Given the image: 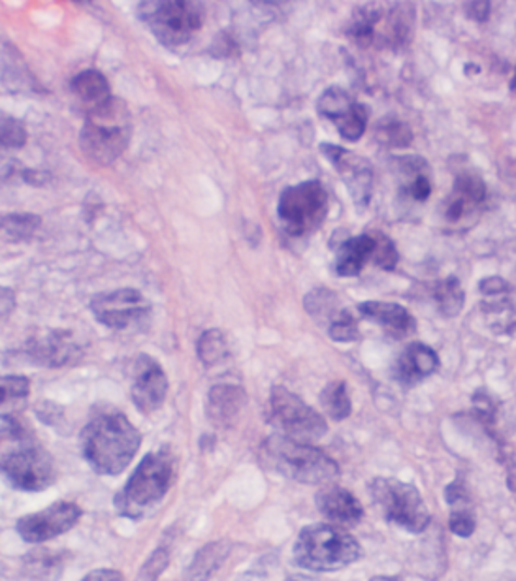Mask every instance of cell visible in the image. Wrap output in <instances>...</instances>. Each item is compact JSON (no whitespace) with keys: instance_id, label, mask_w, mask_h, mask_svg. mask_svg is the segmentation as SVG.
Listing matches in <instances>:
<instances>
[{"instance_id":"28","label":"cell","mask_w":516,"mask_h":581,"mask_svg":"<svg viewBox=\"0 0 516 581\" xmlns=\"http://www.w3.org/2000/svg\"><path fill=\"white\" fill-rule=\"evenodd\" d=\"M304 307L317 323L332 324L340 316V300L328 288H315L310 294L305 295Z\"/></svg>"},{"instance_id":"19","label":"cell","mask_w":516,"mask_h":581,"mask_svg":"<svg viewBox=\"0 0 516 581\" xmlns=\"http://www.w3.org/2000/svg\"><path fill=\"white\" fill-rule=\"evenodd\" d=\"M317 508L333 526H356L364 516L361 501L340 485H328L318 491Z\"/></svg>"},{"instance_id":"43","label":"cell","mask_w":516,"mask_h":581,"mask_svg":"<svg viewBox=\"0 0 516 581\" xmlns=\"http://www.w3.org/2000/svg\"><path fill=\"white\" fill-rule=\"evenodd\" d=\"M372 581H398L397 578H390V576H375Z\"/></svg>"},{"instance_id":"11","label":"cell","mask_w":516,"mask_h":581,"mask_svg":"<svg viewBox=\"0 0 516 581\" xmlns=\"http://www.w3.org/2000/svg\"><path fill=\"white\" fill-rule=\"evenodd\" d=\"M89 307L102 326L117 331L142 326L151 316V303L135 288H121L108 294L95 295Z\"/></svg>"},{"instance_id":"27","label":"cell","mask_w":516,"mask_h":581,"mask_svg":"<svg viewBox=\"0 0 516 581\" xmlns=\"http://www.w3.org/2000/svg\"><path fill=\"white\" fill-rule=\"evenodd\" d=\"M482 313L487 316L488 326L498 336H509L516 329V308L507 300V295L488 298L482 303Z\"/></svg>"},{"instance_id":"18","label":"cell","mask_w":516,"mask_h":581,"mask_svg":"<svg viewBox=\"0 0 516 581\" xmlns=\"http://www.w3.org/2000/svg\"><path fill=\"white\" fill-rule=\"evenodd\" d=\"M248 403V393L241 386L217 384L207 393L205 414L217 429L232 428Z\"/></svg>"},{"instance_id":"38","label":"cell","mask_w":516,"mask_h":581,"mask_svg":"<svg viewBox=\"0 0 516 581\" xmlns=\"http://www.w3.org/2000/svg\"><path fill=\"white\" fill-rule=\"evenodd\" d=\"M168 565V550L166 547H159L155 554L151 555V559L146 563L142 574L138 578V581H155L159 574L163 572L164 568Z\"/></svg>"},{"instance_id":"14","label":"cell","mask_w":516,"mask_h":581,"mask_svg":"<svg viewBox=\"0 0 516 581\" xmlns=\"http://www.w3.org/2000/svg\"><path fill=\"white\" fill-rule=\"evenodd\" d=\"M320 153L325 154L333 169L340 174L341 179L351 192L354 203L358 207H366L374 192V168L366 159L351 153L347 149L338 148L332 143H323Z\"/></svg>"},{"instance_id":"40","label":"cell","mask_w":516,"mask_h":581,"mask_svg":"<svg viewBox=\"0 0 516 581\" xmlns=\"http://www.w3.org/2000/svg\"><path fill=\"white\" fill-rule=\"evenodd\" d=\"M15 311V292L12 288L0 287V324L7 323Z\"/></svg>"},{"instance_id":"6","label":"cell","mask_w":516,"mask_h":581,"mask_svg":"<svg viewBox=\"0 0 516 581\" xmlns=\"http://www.w3.org/2000/svg\"><path fill=\"white\" fill-rule=\"evenodd\" d=\"M292 555L298 567L313 572H332L361 559L362 547L343 527L317 523L302 529Z\"/></svg>"},{"instance_id":"3","label":"cell","mask_w":516,"mask_h":581,"mask_svg":"<svg viewBox=\"0 0 516 581\" xmlns=\"http://www.w3.org/2000/svg\"><path fill=\"white\" fill-rule=\"evenodd\" d=\"M176 480V457L171 450H159L138 463L133 477L114 497L115 510L123 518L143 519L163 503Z\"/></svg>"},{"instance_id":"16","label":"cell","mask_w":516,"mask_h":581,"mask_svg":"<svg viewBox=\"0 0 516 581\" xmlns=\"http://www.w3.org/2000/svg\"><path fill=\"white\" fill-rule=\"evenodd\" d=\"M27 354L35 364L58 369V367H66V365L79 362L84 356V351L74 341L71 331L46 329L27 343Z\"/></svg>"},{"instance_id":"20","label":"cell","mask_w":516,"mask_h":581,"mask_svg":"<svg viewBox=\"0 0 516 581\" xmlns=\"http://www.w3.org/2000/svg\"><path fill=\"white\" fill-rule=\"evenodd\" d=\"M439 357L430 346L423 343H411L394 367V379L400 384L417 386L420 380L428 379L430 375L438 371Z\"/></svg>"},{"instance_id":"34","label":"cell","mask_w":516,"mask_h":581,"mask_svg":"<svg viewBox=\"0 0 516 581\" xmlns=\"http://www.w3.org/2000/svg\"><path fill=\"white\" fill-rule=\"evenodd\" d=\"M377 138L385 141V143H389V148H407L411 140H413V134L400 121L389 119L385 121V123H379Z\"/></svg>"},{"instance_id":"41","label":"cell","mask_w":516,"mask_h":581,"mask_svg":"<svg viewBox=\"0 0 516 581\" xmlns=\"http://www.w3.org/2000/svg\"><path fill=\"white\" fill-rule=\"evenodd\" d=\"M467 15L475 22L484 23L490 15V2H467Z\"/></svg>"},{"instance_id":"1","label":"cell","mask_w":516,"mask_h":581,"mask_svg":"<svg viewBox=\"0 0 516 581\" xmlns=\"http://www.w3.org/2000/svg\"><path fill=\"white\" fill-rule=\"evenodd\" d=\"M81 454L97 475L117 477L135 459L142 434L125 414H95L79 434Z\"/></svg>"},{"instance_id":"9","label":"cell","mask_w":516,"mask_h":581,"mask_svg":"<svg viewBox=\"0 0 516 581\" xmlns=\"http://www.w3.org/2000/svg\"><path fill=\"white\" fill-rule=\"evenodd\" d=\"M328 194L323 182L305 181L284 190L277 203V217L285 231L294 238L310 236L325 223Z\"/></svg>"},{"instance_id":"22","label":"cell","mask_w":516,"mask_h":581,"mask_svg":"<svg viewBox=\"0 0 516 581\" xmlns=\"http://www.w3.org/2000/svg\"><path fill=\"white\" fill-rule=\"evenodd\" d=\"M375 239L372 233L349 238L336 251V271L341 277L361 275L368 260L374 256Z\"/></svg>"},{"instance_id":"42","label":"cell","mask_w":516,"mask_h":581,"mask_svg":"<svg viewBox=\"0 0 516 581\" xmlns=\"http://www.w3.org/2000/svg\"><path fill=\"white\" fill-rule=\"evenodd\" d=\"M81 581H125V578L112 568H99V570H92L91 574H87Z\"/></svg>"},{"instance_id":"17","label":"cell","mask_w":516,"mask_h":581,"mask_svg":"<svg viewBox=\"0 0 516 581\" xmlns=\"http://www.w3.org/2000/svg\"><path fill=\"white\" fill-rule=\"evenodd\" d=\"M484 202H487V185L481 176H477L474 172H460L454 179L453 194L445 202L443 215L446 223H460Z\"/></svg>"},{"instance_id":"21","label":"cell","mask_w":516,"mask_h":581,"mask_svg":"<svg viewBox=\"0 0 516 581\" xmlns=\"http://www.w3.org/2000/svg\"><path fill=\"white\" fill-rule=\"evenodd\" d=\"M358 313L368 320L381 324L394 337H407L417 329V323L410 311L398 303L364 302L358 305Z\"/></svg>"},{"instance_id":"33","label":"cell","mask_w":516,"mask_h":581,"mask_svg":"<svg viewBox=\"0 0 516 581\" xmlns=\"http://www.w3.org/2000/svg\"><path fill=\"white\" fill-rule=\"evenodd\" d=\"M30 393V380L22 375L0 377V405L27 400Z\"/></svg>"},{"instance_id":"10","label":"cell","mask_w":516,"mask_h":581,"mask_svg":"<svg viewBox=\"0 0 516 581\" xmlns=\"http://www.w3.org/2000/svg\"><path fill=\"white\" fill-rule=\"evenodd\" d=\"M269 411L274 426L281 431L279 434L292 441L312 444L320 441L328 431V424L323 414L305 405L297 393L289 392L285 386H274L269 397Z\"/></svg>"},{"instance_id":"29","label":"cell","mask_w":516,"mask_h":581,"mask_svg":"<svg viewBox=\"0 0 516 581\" xmlns=\"http://www.w3.org/2000/svg\"><path fill=\"white\" fill-rule=\"evenodd\" d=\"M433 298L438 302L439 313L446 316V318H454L462 313L464 303H466V294L462 290V285L456 277H446V279L439 280L436 288H433Z\"/></svg>"},{"instance_id":"39","label":"cell","mask_w":516,"mask_h":581,"mask_svg":"<svg viewBox=\"0 0 516 581\" xmlns=\"http://www.w3.org/2000/svg\"><path fill=\"white\" fill-rule=\"evenodd\" d=\"M479 290L484 298H495V295H507L511 292L509 282L502 277H487L481 280Z\"/></svg>"},{"instance_id":"7","label":"cell","mask_w":516,"mask_h":581,"mask_svg":"<svg viewBox=\"0 0 516 581\" xmlns=\"http://www.w3.org/2000/svg\"><path fill=\"white\" fill-rule=\"evenodd\" d=\"M138 17L166 48H179L204 25L205 10L192 0H148L138 4Z\"/></svg>"},{"instance_id":"13","label":"cell","mask_w":516,"mask_h":581,"mask_svg":"<svg viewBox=\"0 0 516 581\" xmlns=\"http://www.w3.org/2000/svg\"><path fill=\"white\" fill-rule=\"evenodd\" d=\"M318 113L332 121L347 141L361 140L368 127V108L356 100L341 87H330L318 99Z\"/></svg>"},{"instance_id":"23","label":"cell","mask_w":516,"mask_h":581,"mask_svg":"<svg viewBox=\"0 0 516 581\" xmlns=\"http://www.w3.org/2000/svg\"><path fill=\"white\" fill-rule=\"evenodd\" d=\"M71 85L74 97L86 108V115L114 99L106 76L99 71H84L72 79Z\"/></svg>"},{"instance_id":"32","label":"cell","mask_w":516,"mask_h":581,"mask_svg":"<svg viewBox=\"0 0 516 581\" xmlns=\"http://www.w3.org/2000/svg\"><path fill=\"white\" fill-rule=\"evenodd\" d=\"M27 138V128L23 127L22 121L0 112V154L22 149Z\"/></svg>"},{"instance_id":"4","label":"cell","mask_w":516,"mask_h":581,"mask_svg":"<svg viewBox=\"0 0 516 581\" xmlns=\"http://www.w3.org/2000/svg\"><path fill=\"white\" fill-rule=\"evenodd\" d=\"M262 465L272 472L310 485H326L340 475L338 463L323 450L274 434L262 444Z\"/></svg>"},{"instance_id":"26","label":"cell","mask_w":516,"mask_h":581,"mask_svg":"<svg viewBox=\"0 0 516 581\" xmlns=\"http://www.w3.org/2000/svg\"><path fill=\"white\" fill-rule=\"evenodd\" d=\"M398 166L403 176V189L407 190L415 202L423 203L430 198L431 182L428 166L423 159H398Z\"/></svg>"},{"instance_id":"25","label":"cell","mask_w":516,"mask_h":581,"mask_svg":"<svg viewBox=\"0 0 516 581\" xmlns=\"http://www.w3.org/2000/svg\"><path fill=\"white\" fill-rule=\"evenodd\" d=\"M40 226L42 218L33 213H0V243H27Z\"/></svg>"},{"instance_id":"37","label":"cell","mask_w":516,"mask_h":581,"mask_svg":"<svg viewBox=\"0 0 516 581\" xmlns=\"http://www.w3.org/2000/svg\"><path fill=\"white\" fill-rule=\"evenodd\" d=\"M451 531L458 534L462 539H469L475 531V516L469 505L456 506L451 514Z\"/></svg>"},{"instance_id":"24","label":"cell","mask_w":516,"mask_h":581,"mask_svg":"<svg viewBox=\"0 0 516 581\" xmlns=\"http://www.w3.org/2000/svg\"><path fill=\"white\" fill-rule=\"evenodd\" d=\"M232 552V544L228 540H219V542H212L207 546L199 550V554L194 555L191 565L185 572V581H210L213 576L219 572V568L225 565L228 555Z\"/></svg>"},{"instance_id":"8","label":"cell","mask_w":516,"mask_h":581,"mask_svg":"<svg viewBox=\"0 0 516 581\" xmlns=\"http://www.w3.org/2000/svg\"><path fill=\"white\" fill-rule=\"evenodd\" d=\"M369 491L390 523L410 532H423L430 526V511L415 485L381 477L369 482Z\"/></svg>"},{"instance_id":"30","label":"cell","mask_w":516,"mask_h":581,"mask_svg":"<svg viewBox=\"0 0 516 581\" xmlns=\"http://www.w3.org/2000/svg\"><path fill=\"white\" fill-rule=\"evenodd\" d=\"M197 354L205 367L223 364L230 356L227 336L221 329H207L200 336L197 343Z\"/></svg>"},{"instance_id":"5","label":"cell","mask_w":516,"mask_h":581,"mask_svg":"<svg viewBox=\"0 0 516 581\" xmlns=\"http://www.w3.org/2000/svg\"><path fill=\"white\" fill-rule=\"evenodd\" d=\"M133 138V121L127 105L112 99L95 112L87 113L79 132V148L87 159L99 166H110L119 161Z\"/></svg>"},{"instance_id":"36","label":"cell","mask_w":516,"mask_h":581,"mask_svg":"<svg viewBox=\"0 0 516 581\" xmlns=\"http://www.w3.org/2000/svg\"><path fill=\"white\" fill-rule=\"evenodd\" d=\"M330 337L338 343H353L358 339V323L349 311H341L340 316L330 324Z\"/></svg>"},{"instance_id":"44","label":"cell","mask_w":516,"mask_h":581,"mask_svg":"<svg viewBox=\"0 0 516 581\" xmlns=\"http://www.w3.org/2000/svg\"><path fill=\"white\" fill-rule=\"evenodd\" d=\"M511 89H513V91H516V66H515V76H513V79H511Z\"/></svg>"},{"instance_id":"2","label":"cell","mask_w":516,"mask_h":581,"mask_svg":"<svg viewBox=\"0 0 516 581\" xmlns=\"http://www.w3.org/2000/svg\"><path fill=\"white\" fill-rule=\"evenodd\" d=\"M0 477L15 490L30 493L46 490L58 480L53 457L25 424L0 434Z\"/></svg>"},{"instance_id":"35","label":"cell","mask_w":516,"mask_h":581,"mask_svg":"<svg viewBox=\"0 0 516 581\" xmlns=\"http://www.w3.org/2000/svg\"><path fill=\"white\" fill-rule=\"evenodd\" d=\"M375 239L374 260L377 267H381L385 271H392L398 266V249L394 245V241L385 236V233H372Z\"/></svg>"},{"instance_id":"12","label":"cell","mask_w":516,"mask_h":581,"mask_svg":"<svg viewBox=\"0 0 516 581\" xmlns=\"http://www.w3.org/2000/svg\"><path fill=\"white\" fill-rule=\"evenodd\" d=\"M81 508L76 503L59 501L55 505L48 506L46 510L23 516L15 531L22 536L23 542L29 544H42L48 540L58 539L64 532L71 531L72 527L78 526L81 519Z\"/></svg>"},{"instance_id":"31","label":"cell","mask_w":516,"mask_h":581,"mask_svg":"<svg viewBox=\"0 0 516 581\" xmlns=\"http://www.w3.org/2000/svg\"><path fill=\"white\" fill-rule=\"evenodd\" d=\"M320 405L325 408L326 416L332 420L341 421L351 416L353 405L347 393L345 382H330L320 393Z\"/></svg>"},{"instance_id":"15","label":"cell","mask_w":516,"mask_h":581,"mask_svg":"<svg viewBox=\"0 0 516 581\" xmlns=\"http://www.w3.org/2000/svg\"><path fill=\"white\" fill-rule=\"evenodd\" d=\"M168 377L155 357L140 354L133 367L130 395L142 414H153L164 405L168 395Z\"/></svg>"}]
</instances>
